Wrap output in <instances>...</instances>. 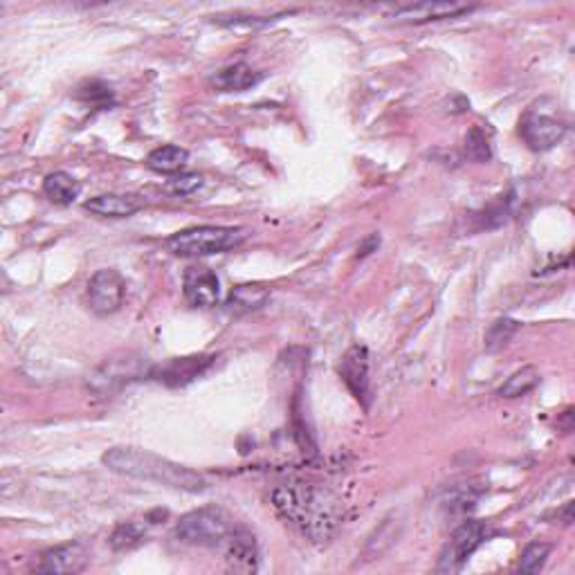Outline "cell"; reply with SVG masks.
<instances>
[{
  "mask_svg": "<svg viewBox=\"0 0 575 575\" xmlns=\"http://www.w3.org/2000/svg\"><path fill=\"white\" fill-rule=\"evenodd\" d=\"M144 542V531L138 526V524H133V522H126V524H120L113 531L111 535V546H113V551H131L135 549V546H140Z\"/></svg>",
  "mask_w": 575,
  "mask_h": 575,
  "instance_id": "24",
  "label": "cell"
},
{
  "mask_svg": "<svg viewBox=\"0 0 575 575\" xmlns=\"http://www.w3.org/2000/svg\"><path fill=\"white\" fill-rule=\"evenodd\" d=\"M519 135L533 151H551L567 138V124L546 113H526L519 122Z\"/></svg>",
  "mask_w": 575,
  "mask_h": 575,
  "instance_id": "8",
  "label": "cell"
},
{
  "mask_svg": "<svg viewBox=\"0 0 575 575\" xmlns=\"http://www.w3.org/2000/svg\"><path fill=\"white\" fill-rule=\"evenodd\" d=\"M474 5H465V3H454V0H443V3H432V0H425V3H414V5H405L398 7L391 18L396 23H405V25H425L432 21H445V18H459L463 14L474 12Z\"/></svg>",
  "mask_w": 575,
  "mask_h": 575,
  "instance_id": "9",
  "label": "cell"
},
{
  "mask_svg": "<svg viewBox=\"0 0 575 575\" xmlns=\"http://www.w3.org/2000/svg\"><path fill=\"white\" fill-rule=\"evenodd\" d=\"M492 535L490 526L479 519H468L459 528H456L452 540L441 553V562H438V571L441 573H456L463 569V564L470 560L474 551L481 549V544H486L488 537Z\"/></svg>",
  "mask_w": 575,
  "mask_h": 575,
  "instance_id": "5",
  "label": "cell"
},
{
  "mask_svg": "<svg viewBox=\"0 0 575 575\" xmlns=\"http://www.w3.org/2000/svg\"><path fill=\"white\" fill-rule=\"evenodd\" d=\"M102 461L108 470L122 474V477L153 481L160 483V486L185 492H205L209 488L203 474L164 459V456L140 450V447H111L102 456Z\"/></svg>",
  "mask_w": 575,
  "mask_h": 575,
  "instance_id": "1",
  "label": "cell"
},
{
  "mask_svg": "<svg viewBox=\"0 0 575 575\" xmlns=\"http://www.w3.org/2000/svg\"><path fill=\"white\" fill-rule=\"evenodd\" d=\"M465 155L474 162H488L492 158L488 135L483 133L479 126H474V129L465 135Z\"/></svg>",
  "mask_w": 575,
  "mask_h": 575,
  "instance_id": "25",
  "label": "cell"
},
{
  "mask_svg": "<svg viewBox=\"0 0 575 575\" xmlns=\"http://www.w3.org/2000/svg\"><path fill=\"white\" fill-rule=\"evenodd\" d=\"M272 501L279 513L313 542H326L340 519L335 499L313 486H281L272 492Z\"/></svg>",
  "mask_w": 575,
  "mask_h": 575,
  "instance_id": "2",
  "label": "cell"
},
{
  "mask_svg": "<svg viewBox=\"0 0 575 575\" xmlns=\"http://www.w3.org/2000/svg\"><path fill=\"white\" fill-rule=\"evenodd\" d=\"M182 292L189 306L194 308H212L221 299V281H218L216 272L205 266H191L182 279Z\"/></svg>",
  "mask_w": 575,
  "mask_h": 575,
  "instance_id": "11",
  "label": "cell"
},
{
  "mask_svg": "<svg viewBox=\"0 0 575 575\" xmlns=\"http://www.w3.org/2000/svg\"><path fill=\"white\" fill-rule=\"evenodd\" d=\"M263 75L254 70L248 63H232L223 70H218L212 77V84L221 93H245V90L261 84Z\"/></svg>",
  "mask_w": 575,
  "mask_h": 575,
  "instance_id": "16",
  "label": "cell"
},
{
  "mask_svg": "<svg viewBox=\"0 0 575 575\" xmlns=\"http://www.w3.org/2000/svg\"><path fill=\"white\" fill-rule=\"evenodd\" d=\"M380 248V236L378 234H371L367 241H364L360 248H358V257L364 259V257H369L371 252H376Z\"/></svg>",
  "mask_w": 575,
  "mask_h": 575,
  "instance_id": "27",
  "label": "cell"
},
{
  "mask_svg": "<svg viewBox=\"0 0 575 575\" xmlns=\"http://www.w3.org/2000/svg\"><path fill=\"white\" fill-rule=\"evenodd\" d=\"M43 194L48 196L54 205L68 207L75 203L81 194V185L77 178H72L66 171H54L43 180Z\"/></svg>",
  "mask_w": 575,
  "mask_h": 575,
  "instance_id": "18",
  "label": "cell"
},
{
  "mask_svg": "<svg viewBox=\"0 0 575 575\" xmlns=\"http://www.w3.org/2000/svg\"><path fill=\"white\" fill-rule=\"evenodd\" d=\"M270 299V290L266 286H259V284H243V286H236L230 297H227L225 306L230 313L236 315H243V313H252V310H259L268 304Z\"/></svg>",
  "mask_w": 575,
  "mask_h": 575,
  "instance_id": "17",
  "label": "cell"
},
{
  "mask_svg": "<svg viewBox=\"0 0 575 575\" xmlns=\"http://www.w3.org/2000/svg\"><path fill=\"white\" fill-rule=\"evenodd\" d=\"M86 562H88V553L84 549V544H79V542L61 544L43 553L39 573H45V575L79 573L86 567Z\"/></svg>",
  "mask_w": 575,
  "mask_h": 575,
  "instance_id": "14",
  "label": "cell"
},
{
  "mask_svg": "<svg viewBox=\"0 0 575 575\" xmlns=\"http://www.w3.org/2000/svg\"><path fill=\"white\" fill-rule=\"evenodd\" d=\"M549 555H551V544H546V542L528 544L522 553V560H519V573H526V575L540 573L544 569L546 560H549Z\"/></svg>",
  "mask_w": 575,
  "mask_h": 575,
  "instance_id": "23",
  "label": "cell"
},
{
  "mask_svg": "<svg viewBox=\"0 0 575 575\" xmlns=\"http://www.w3.org/2000/svg\"><path fill=\"white\" fill-rule=\"evenodd\" d=\"M189 162V151L178 144H167L146 155V167L155 173H178Z\"/></svg>",
  "mask_w": 575,
  "mask_h": 575,
  "instance_id": "19",
  "label": "cell"
},
{
  "mask_svg": "<svg viewBox=\"0 0 575 575\" xmlns=\"http://www.w3.org/2000/svg\"><path fill=\"white\" fill-rule=\"evenodd\" d=\"M248 239V230L243 227H225V225H196L171 234L167 239V248L176 257L198 259L223 254L227 250L239 248Z\"/></svg>",
  "mask_w": 575,
  "mask_h": 575,
  "instance_id": "3",
  "label": "cell"
},
{
  "mask_svg": "<svg viewBox=\"0 0 575 575\" xmlns=\"http://www.w3.org/2000/svg\"><path fill=\"white\" fill-rule=\"evenodd\" d=\"M519 326H522V324L515 322V319H508V317L497 319V322L492 324L488 328V333H486V349L488 351H501V349H504V346L517 335Z\"/></svg>",
  "mask_w": 575,
  "mask_h": 575,
  "instance_id": "22",
  "label": "cell"
},
{
  "mask_svg": "<svg viewBox=\"0 0 575 575\" xmlns=\"http://www.w3.org/2000/svg\"><path fill=\"white\" fill-rule=\"evenodd\" d=\"M340 378L346 389L369 407V351L364 346H351L340 362Z\"/></svg>",
  "mask_w": 575,
  "mask_h": 575,
  "instance_id": "13",
  "label": "cell"
},
{
  "mask_svg": "<svg viewBox=\"0 0 575 575\" xmlns=\"http://www.w3.org/2000/svg\"><path fill=\"white\" fill-rule=\"evenodd\" d=\"M216 360H218L216 355H191V358H178L162 364L158 369H153L151 378L167 387H185L212 369Z\"/></svg>",
  "mask_w": 575,
  "mask_h": 575,
  "instance_id": "10",
  "label": "cell"
},
{
  "mask_svg": "<svg viewBox=\"0 0 575 575\" xmlns=\"http://www.w3.org/2000/svg\"><path fill=\"white\" fill-rule=\"evenodd\" d=\"M144 207V200L135 194H102L84 203L86 212L99 218H129Z\"/></svg>",
  "mask_w": 575,
  "mask_h": 575,
  "instance_id": "15",
  "label": "cell"
},
{
  "mask_svg": "<svg viewBox=\"0 0 575 575\" xmlns=\"http://www.w3.org/2000/svg\"><path fill=\"white\" fill-rule=\"evenodd\" d=\"M540 385V373H537L535 367H524L515 371L513 376H510L504 385L497 389V396L499 398H522L526 394H531V391Z\"/></svg>",
  "mask_w": 575,
  "mask_h": 575,
  "instance_id": "20",
  "label": "cell"
},
{
  "mask_svg": "<svg viewBox=\"0 0 575 575\" xmlns=\"http://www.w3.org/2000/svg\"><path fill=\"white\" fill-rule=\"evenodd\" d=\"M153 369H146V362L142 358H126L120 360H106L93 376L88 380V387L97 391V394H113V391L131 385L135 380H142L144 376H151Z\"/></svg>",
  "mask_w": 575,
  "mask_h": 575,
  "instance_id": "6",
  "label": "cell"
},
{
  "mask_svg": "<svg viewBox=\"0 0 575 575\" xmlns=\"http://www.w3.org/2000/svg\"><path fill=\"white\" fill-rule=\"evenodd\" d=\"M203 176L200 173H180V176H173L169 180V191L176 196H191L194 191L203 187Z\"/></svg>",
  "mask_w": 575,
  "mask_h": 575,
  "instance_id": "26",
  "label": "cell"
},
{
  "mask_svg": "<svg viewBox=\"0 0 575 575\" xmlns=\"http://www.w3.org/2000/svg\"><path fill=\"white\" fill-rule=\"evenodd\" d=\"M234 528L232 517L223 508L209 506L191 510L176 524V540L191 546H221Z\"/></svg>",
  "mask_w": 575,
  "mask_h": 575,
  "instance_id": "4",
  "label": "cell"
},
{
  "mask_svg": "<svg viewBox=\"0 0 575 575\" xmlns=\"http://www.w3.org/2000/svg\"><path fill=\"white\" fill-rule=\"evenodd\" d=\"M221 546L227 567L232 571L254 573L259 569V546L250 531L234 526Z\"/></svg>",
  "mask_w": 575,
  "mask_h": 575,
  "instance_id": "12",
  "label": "cell"
},
{
  "mask_svg": "<svg viewBox=\"0 0 575 575\" xmlns=\"http://www.w3.org/2000/svg\"><path fill=\"white\" fill-rule=\"evenodd\" d=\"M126 297V281L117 270H99L88 281V301L93 313L113 315L122 308Z\"/></svg>",
  "mask_w": 575,
  "mask_h": 575,
  "instance_id": "7",
  "label": "cell"
},
{
  "mask_svg": "<svg viewBox=\"0 0 575 575\" xmlns=\"http://www.w3.org/2000/svg\"><path fill=\"white\" fill-rule=\"evenodd\" d=\"M75 99H79V102H84L88 106L106 108L115 102V93H113L111 86L104 84V81L90 79V81H84V84L77 88Z\"/></svg>",
  "mask_w": 575,
  "mask_h": 575,
  "instance_id": "21",
  "label": "cell"
}]
</instances>
